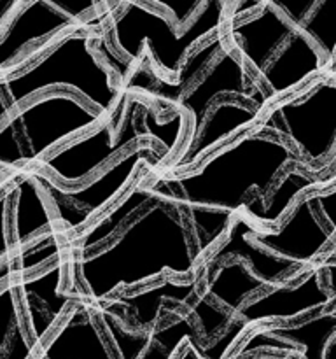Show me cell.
<instances>
[{
  "instance_id": "33",
  "label": "cell",
  "mask_w": 336,
  "mask_h": 359,
  "mask_svg": "<svg viewBox=\"0 0 336 359\" xmlns=\"http://www.w3.org/2000/svg\"><path fill=\"white\" fill-rule=\"evenodd\" d=\"M329 74H331L332 77H336V60H335V63H332L331 69H329Z\"/></svg>"
},
{
  "instance_id": "20",
  "label": "cell",
  "mask_w": 336,
  "mask_h": 359,
  "mask_svg": "<svg viewBox=\"0 0 336 359\" xmlns=\"http://www.w3.org/2000/svg\"><path fill=\"white\" fill-rule=\"evenodd\" d=\"M35 359H115L102 332L97 304L76 302Z\"/></svg>"
},
{
  "instance_id": "9",
  "label": "cell",
  "mask_w": 336,
  "mask_h": 359,
  "mask_svg": "<svg viewBox=\"0 0 336 359\" xmlns=\"http://www.w3.org/2000/svg\"><path fill=\"white\" fill-rule=\"evenodd\" d=\"M84 27L88 25H79L62 13L55 0H21L16 13L0 30V77L27 69L63 35Z\"/></svg>"
},
{
  "instance_id": "34",
  "label": "cell",
  "mask_w": 336,
  "mask_h": 359,
  "mask_svg": "<svg viewBox=\"0 0 336 359\" xmlns=\"http://www.w3.org/2000/svg\"><path fill=\"white\" fill-rule=\"evenodd\" d=\"M331 161H336V151H335V154H332V160Z\"/></svg>"
},
{
  "instance_id": "25",
  "label": "cell",
  "mask_w": 336,
  "mask_h": 359,
  "mask_svg": "<svg viewBox=\"0 0 336 359\" xmlns=\"http://www.w3.org/2000/svg\"><path fill=\"white\" fill-rule=\"evenodd\" d=\"M270 337L286 344L298 359H324L329 342L336 337V312H324L289 323V325L259 326Z\"/></svg>"
},
{
  "instance_id": "7",
  "label": "cell",
  "mask_w": 336,
  "mask_h": 359,
  "mask_svg": "<svg viewBox=\"0 0 336 359\" xmlns=\"http://www.w3.org/2000/svg\"><path fill=\"white\" fill-rule=\"evenodd\" d=\"M254 133L286 142L304 170L317 172L336 151V77L326 72L290 97L268 105Z\"/></svg>"
},
{
  "instance_id": "24",
  "label": "cell",
  "mask_w": 336,
  "mask_h": 359,
  "mask_svg": "<svg viewBox=\"0 0 336 359\" xmlns=\"http://www.w3.org/2000/svg\"><path fill=\"white\" fill-rule=\"evenodd\" d=\"M321 179L308 174L300 165H293L284 172L282 177L276 181L272 191L262 198V196H254L247 203L241 214L265 228H275L282 223L284 217L287 216L298 198H301L307 193L314 191L315 186Z\"/></svg>"
},
{
  "instance_id": "19",
  "label": "cell",
  "mask_w": 336,
  "mask_h": 359,
  "mask_svg": "<svg viewBox=\"0 0 336 359\" xmlns=\"http://www.w3.org/2000/svg\"><path fill=\"white\" fill-rule=\"evenodd\" d=\"M258 224L252 223L244 214H238L231 223L224 241L203 259L202 265H216L227 259H240L258 279L270 286H282L300 280L308 269H300L287 259L276 258L252 241Z\"/></svg>"
},
{
  "instance_id": "2",
  "label": "cell",
  "mask_w": 336,
  "mask_h": 359,
  "mask_svg": "<svg viewBox=\"0 0 336 359\" xmlns=\"http://www.w3.org/2000/svg\"><path fill=\"white\" fill-rule=\"evenodd\" d=\"M293 165L303 167L286 142L248 130L217 149L196 170L153 174L149 189L154 198L177 209L198 207L238 216L254 196L265 198Z\"/></svg>"
},
{
  "instance_id": "13",
  "label": "cell",
  "mask_w": 336,
  "mask_h": 359,
  "mask_svg": "<svg viewBox=\"0 0 336 359\" xmlns=\"http://www.w3.org/2000/svg\"><path fill=\"white\" fill-rule=\"evenodd\" d=\"M335 238V231L315 210L310 193L296 200L279 226L265 228L258 224L252 233V241L259 248L300 269H310L321 262Z\"/></svg>"
},
{
  "instance_id": "26",
  "label": "cell",
  "mask_w": 336,
  "mask_h": 359,
  "mask_svg": "<svg viewBox=\"0 0 336 359\" xmlns=\"http://www.w3.org/2000/svg\"><path fill=\"white\" fill-rule=\"evenodd\" d=\"M66 256H69V248H66V238L63 237L62 231L58 228L48 231L42 237H38L37 241L30 242L24 248L18 249V251L2 258L0 286L21 279V277L38 273L41 270L48 269L52 263L66 258Z\"/></svg>"
},
{
  "instance_id": "30",
  "label": "cell",
  "mask_w": 336,
  "mask_h": 359,
  "mask_svg": "<svg viewBox=\"0 0 336 359\" xmlns=\"http://www.w3.org/2000/svg\"><path fill=\"white\" fill-rule=\"evenodd\" d=\"M324 359H336V337L331 340V342H329L328 349H326V353H324Z\"/></svg>"
},
{
  "instance_id": "6",
  "label": "cell",
  "mask_w": 336,
  "mask_h": 359,
  "mask_svg": "<svg viewBox=\"0 0 336 359\" xmlns=\"http://www.w3.org/2000/svg\"><path fill=\"white\" fill-rule=\"evenodd\" d=\"M108 118L70 91H49L20 105L0 118L2 175L35 168L56 149Z\"/></svg>"
},
{
  "instance_id": "1",
  "label": "cell",
  "mask_w": 336,
  "mask_h": 359,
  "mask_svg": "<svg viewBox=\"0 0 336 359\" xmlns=\"http://www.w3.org/2000/svg\"><path fill=\"white\" fill-rule=\"evenodd\" d=\"M202 263L184 214L154 198L111 244L83 258L69 256L66 291L100 305L167 276L191 279Z\"/></svg>"
},
{
  "instance_id": "22",
  "label": "cell",
  "mask_w": 336,
  "mask_h": 359,
  "mask_svg": "<svg viewBox=\"0 0 336 359\" xmlns=\"http://www.w3.org/2000/svg\"><path fill=\"white\" fill-rule=\"evenodd\" d=\"M200 273V293L233 316H237L248 300L275 287L258 279L240 259L202 265Z\"/></svg>"
},
{
  "instance_id": "32",
  "label": "cell",
  "mask_w": 336,
  "mask_h": 359,
  "mask_svg": "<svg viewBox=\"0 0 336 359\" xmlns=\"http://www.w3.org/2000/svg\"><path fill=\"white\" fill-rule=\"evenodd\" d=\"M322 259H329V262H336V238L335 242L331 244V248L328 249V252H326L324 256H322Z\"/></svg>"
},
{
  "instance_id": "28",
  "label": "cell",
  "mask_w": 336,
  "mask_h": 359,
  "mask_svg": "<svg viewBox=\"0 0 336 359\" xmlns=\"http://www.w3.org/2000/svg\"><path fill=\"white\" fill-rule=\"evenodd\" d=\"M205 2L206 0H150V4L163 11L181 32H184L198 18Z\"/></svg>"
},
{
  "instance_id": "15",
  "label": "cell",
  "mask_w": 336,
  "mask_h": 359,
  "mask_svg": "<svg viewBox=\"0 0 336 359\" xmlns=\"http://www.w3.org/2000/svg\"><path fill=\"white\" fill-rule=\"evenodd\" d=\"M261 116V111L245 102L237 100V98H220L210 109L195 139L184 144L174 160L168 161L156 174L178 175L196 170L217 149L233 142L241 133L254 130Z\"/></svg>"
},
{
  "instance_id": "16",
  "label": "cell",
  "mask_w": 336,
  "mask_h": 359,
  "mask_svg": "<svg viewBox=\"0 0 336 359\" xmlns=\"http://www.w3.org/2000/svg\"><path fill=\"white\" fill-rule=\"evenodd\" d=\"M202 286V273L191 279L177 283L174 277L139 287V290L122 291L104 305L111 311L126 328L133 332H150L161 323L170 311L188 307Z\"/></svg>"
},
{
  "instance_id": "18",
  "label": "cell",
  "mask_w": 336,
  "mask_h": 359,
  "mask_svg": "<svg viewBox=\"0 0 336 359\" xmlns=\"http://www.w3.org/2000/svg\"><path fill=\"white\" fill-rule=\"evenodd\" d=\"M329 72L328 63L314 42L296 28L258 77L270 97V105L290 97L312 79Z\"/></svg>"
},
{
  "instance_id": "5",
  "label": "cell",
  "mask_w": 336,
  "mask_h": 359,
  "mask_svg": "<svg viewBox=\"0 0 336 359\" xmlns=\"http://www.w3.org/2000/svg\"><path fill=\"white\" fill-rule=\"evenodd\" d=\"M227 11L230 2L206 0L198 18L181 32L150 0L111 2L104 32L119 58L132 65L149 60L158 76L170 83L189 53L226 25Z\"/></svg>"
},
{
  "instance_id": "14",
  "label": "cell",
  "mask_w": 336,
  "mask_h": 359,
  "mask_svg": "<svg viewBox=\"0 0 336 359\" xmlns=\"http://www.w3.org/2000/svg\"><path fill=\"white\" fill-rule=\"evenodd\" d=\"M324 283L322 263H315L296 283L270 287L241 307L237 318L251 328L270 325H289L310 318L335 304Z\"/></svg>"
},
{
  "instance_id": "10",
  "label": "cell",
  "mask_w": 336,
  "mask_h": 359,
  "mask_svg": "<svg viewBox=\"0 0 336 359\" xmlns=\"http://www.w3.org/2000/svg\"><path fill=\"white\" fill-rule=\"evenodd\" d=\"M220 98H237L261 112H265L270 105V97L265 88L248 72L245 63L227 46V42L198 83L192 84L175 105V112L182 111L188 116V132L182 146L195 139L210 109Z\"/></svg>"
},
{
  "instance_id": "11",
  "label": "cell",
  "mask_w": 336,
  "mask_h": 359,
  "mask_svg": "<svg viewBox=\"0 0 336 359\" xmlns=\"http://www.w3.org/2000/svg\"><path fill=\"white\" fill-rule=\"evenodd\" d=\"M66 279H69V256L58 259L38 273L9 283L16 293L24 332L37 354L46 340L52 335L56 326L65 318L69 309L76 302L83 300L77 294L66 291Z\"/></svg>"
},
{
  "instance_id": "3",
  "label": "cell",
  "mask_w": 336,
  "mask_h": 359,
  "mask_svg": "<svg viewBox=\"0 0 336 359\" xmlns=\"http://www.w3.org/2000/svg\"><path fill=\"white\" fill-rule=\"evenodd\" d=\"M186 132L188 116L184 112L167 114L147 98L128 91L107 121L56 149L35 170L44 172L59 184L77 188L142 142L160 144L168 163L181 149Z\"/></svg>"
},
{
  "instance_id": "12",
  "label": "cell",
  "mask_w": 336,
  "mask_h": 359,
  "mask_svg": "<svg viewBox=\"0 0 336 359\" xmlns=\"http://www.w3.org/2000/svg\"><path fill=\"white\" fill-rule=\"evenodd\" d=\"M2 255L37 241L48 231L56 230V216L31 170H18L2 175Z\"/></svg>"
},
{
  "instance_id": "4",
  "label": "cell",
  "mask_w": 336,
  "mask_h": 359,
  "mask_svg": "<svg viewBox=\"0 0 336 359\" xmlns=\"http://www.w3.org/2000/svg\"><path fill=\"white\" fill-rule=\"evenodd\" d=\"M105 21L69 32L30 67L0 77V118L56 90L76 93L97 111L114 114L128 90L97 49Z\"/></svg>"
},
{
  "instance_id": "8",
  "label": "cell",
  "mask_w": 336,
  "mask_h": 359,
  "mask_svg": "<svg viewBox=\"0 0 336 359\" xmlns=\"http://www.w3.org/2000/svg\"><path fill=\"white\" fill-rule=\"evenodd\" d=\"M167 165V156L160 144L142 142L126 151L122 156L112 161L97 177L77 188L59 184L44 172L35 170V179L44 189L52 212L56 216L58 230L66 241L83 233L100 214H104L119 196L130 188L144 168L158 172Z\"/></svg>"
},
{
  "instance_id": "31",
  "label": "cell",
  "mask_w": 336,
  "mask_h": 359,
  "mask_svg": "<svg viewBox=\"0 0 336 359\" xmlns=\"http://www.w3.org/2000/svg\"><path fill=\"white\" fill-rule=\"evenodd\" d=\"M248 359H296V358L282 356V354H258V356H252Z\"/></svg>"
},
{
  "instance_id": "21",
  "label": "cell",
  "mask_w": 336,
  "mask_h": 359,
  "mask_svg": "<svg viewBox=\"0 0 336 359\" xmlns=\"http://www.w3.org/2000/svg\"><path fill=\"white\" fill-rule=\"evenodd\" d=\"M156 172L153 168H144L139 177L130 184V188L119 196L115 203H112L104 214L97 217L83 233L66 241L69 256L83 258V256L97 252L98 249L111 244L122 231V228L144 209L154 202V196L149 189V179Z\"/></svg>"
},
{
  "instance_id": "23",
  "label": "cell",
  "mask_w": 336,
  "mask_h": 359,
  "mask_svg": "<svg viewBox=\"0 0 336 359\" xmlns=\"http://www.w3.org/2000/svg\"><path fill=\"white\" fill-rule=\"evenodd\" d=\"M273 4L314 42L331 69L336 60V0H273Z\"/></svg>"
},
{
  "instance_id": "17",
  "label": "cell",
  "mask_w": 336,
  "mask_h": 359,
  "mask_svg": "<svg viewBox=\"0 0 336 359\" xmlns=\"http://www.w3.org/2000/svg\"><path fill=\"white\" fill-rule=\"evenodd\" d=\"M223 30L227 46L240 56L248 72L258 81L276 49L296 28L273 0H265L258 13L244 20L226 21Z\"/></svg>"
},
{
  "instance_id": "29",
  "label": "cell",
  "mask_w": 336,
  "mask_h": 359,
  "mask_svg": "<svg viewBox=\"0 0 336 359\" xmlns=\"http://www.w3.org/2000/svg\"><path fill=\"white\" fill-rule=\"evenodd\" d=\"M310 198L321 219L336 233V186L328 191H310Z\"/></svg>"
},
{
  "instance_id": "27",
  "label": "cell",
  "mask_w": 336,
  "mask_h": 359,
  "mask_svg": "<svg viewBox=\"0 0 336 359\" xmlns=\"http://www.w3.org/2000/svg\"><path fill=\"white\" fill-rule=\"evenodd\" d=\"M37 351L28 340L16 293L10 284L0 287V359H35Z\"/></svg>"
}]
</instances>
